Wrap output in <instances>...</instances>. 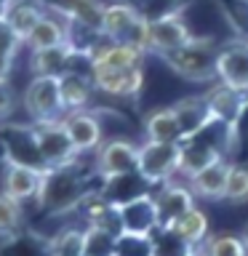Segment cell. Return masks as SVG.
I'll return each mask as SVG.
<instances>
[{
    "label": "cell",
    "mask_w": 248,
    "mask_h": 256,
    "mask_svg": "<svg viewBox=\"0 0 248 256\" xmlns=\"http://www.w3.org/2000/svg\"><path fill=\"white\" fill-rule=\"evenodd\" d=\"M94 184L88 182L83 168H78V160L70 166L46 168L43 187L35 203L48 214H72L75 208H83L88 195H94Z\"/></svg>",
    "instance_id": "cell-1"
},
{
    "label": "cell",
    "mask_w": 248,
    "mask_h": 256,
    "mask_svg": "<svg viewBox=\"0 0 248 256\" xmlns=\"http://www.w3.org/2000/svg\"><path fill=\"white\" fill-rule=\"evenodd\" d=\"M99 35L110 43H126L139 51H150V19L131 0H112L104 3Z\"/></svg>",
    "instance_id": "cell-2"
},
{
    "label": "cell",
    "mask_w": 248,
    "mask_h": 256,
    "mask_svg": "<svg viewBox=\"0 0 248 256\" xmlns=\"http://www.w3.org/2000/svg\"><path fill=\"white\" fill-rule=\"evenodd\" d=\"M219 43L214 38H192L179 51L166 54L163 62L171 67L179 78L190 83H216V56H219Z\"/></svg>",
    "instance_id": "cell-3"
},
{
    "label": "cell",
    "mask_w": 248,
    "mask_h": 256,
    "mask_svg": "<svg viewBox=\"0 0 248 256\" xmlns=\"http://www.w3.org/2000/svg\"><path fill=\"white\" fill-rule=\"evenodd\" d=\"M30 136L35 142V150L46 168H59V166H70L80 158L75 144H72L64 120H46V123H32L30 126Z\"/></svg>",
    "instance_id": "cell-4"
},
{
    "label": "cell",
    "mask_w": 248,
    "mask_h": 256,
    "mask_svg": "<svg viewBox=\"0 0 248 256\" xmlns=\"http://www.w3.org/2000/svg\"><path fill=\"white\" fill-rule=\"evenodd\" d=\"M179 150L182 142H144L139 144V176L150 187L166 184L179 176Z\"/></svg>",
    "instance_id": "cell-5"
},
{
    "label": "cell",
    "mask_w": 248,
    "mask_h": 256,
    "mask_svg": "<svg viewBox=\"0 0 248 256\" xmlns=\"http://www.w3.org/2000/svg\"><path fill=\"white\" fill-rule=\"evenodd\" d=\"M22 107L32 118V123H46V120L64 118L62 96H59V78L32 75L22 94Z\"/></svg>",
    "instance_id": "cell-6"
},
{
    "label": "cell",
    "mask_w": 248,
    "mask_h": 256,
    "mask_svg": "<svg viewBox=\"0 0 248 256\" xmlns=\"http://www.w3.org/2000/svg\"><path fill=\"white\" fill-rule=\"evenodd\" d=\"M139 168V144L131 139H107L94 152V174L99 179L134 174Z\"/></svg>",
    "instance_id": "cell-7"
},
{
    "label": "cell",
    "mask_w": 248,
    "mask_h": 256,
    "mask_svg": "<svg viewBox=\"0 0 248 256\" xmlns=\"http://www.w3.org/2000/svg\"><path fill=\"white\" fill-rule=\"evenodd\" d=\"M214 126H216V120L206 128L203 134H198V136H192V139L182 142V150H179V176L192 179L195 174L206 171L208 166H214V163H219V160L227 158V155H224V142L211 139Z\"/></svg>",
    "instance_id": "cell-8"
},
{
    "label": "cell",
    "mask_w": 248,
    "mask_h": 256,
    "mask_svg": "<svg viewBox=\"0 0 248 256\" xmlns=\"http://www.w3.org/2000/svg\"><path fill=\"white\" fill-rule=\"evenodd\" d=\"M192 38L195 35L190 32L179 8L163 11V14H158L150 19V51H155L158 56L179 51V48L187 46Z\"/></svg>",
    "instance_id": "cell-9"
},
{
    "label": "cell",
    "mask_w": 248,
    "mask_h": 256,
    "mask_svg": "<svg viewBox=\"0 0 248 256\" xmlns=\"http://www.w3.org/2000/svg\"><path fill=\"white\" fill-rule=\"evenodd\" d=\"M206 102H208V110L216 123L227 126L235 131V126L240 123V118L246 115V107H248V94L246 91H238L232 86H224V83H211L206 88Z\"/></svg>",
    "instance_id": "cell-10"
},
{
    "label": "cell",
    "mask_w": 248,
    "mask_h": 256,
    "mask_svg": "<svg viewBox=\"0 0 248 256\" xmlns=\"http://www.w3.org/2000/svg\"><path fill=\"white\" fill-rule=\"evenodd\" d=\"M43 174H46V168H35L27 163L8 160L3 166V174H0V192L11 195L19 203L38 200L40 187H43Z\"/></svg>",
    "instance_id": "cell-11"
},
{
    "label": "cell",
    "mask_w": 248,
    "mask_h": 256,
    "mask_svg": "<svg viewBox=\"0 0 248 256\" xmlns=\"http://www.w3.org/2000/svg\"><path fill=\"white\" fill-rule=\"evenodd\" d=\"M216 75H219V83L248 94V38L230 40L219 48Z\"/></svg>",
    "instance_id": "cell-12"
},
{
    "label": "cell",
    "mask_w": 248,
    "mask_h": 256,
    "mask_svg": "<svg viewBox=\"0 0 248 256\" xmlns=\"http://www.w3.org/2000/svg\"><path fill=\"white\" fill-rule=\"evenodd\" d=\"M152 198H155V206H158V224L168 230L195 206V195H192L190 184L176 179L166 182L158 192H152Z\"/></svg>",
    "instance_id": "cell-13"
},
{
    "label": "cell",
    "mask_w": 248,
    "mask_h": 256,
    "mask_svg": "<svg viewBox=\"0 0 248 256\" xmlns=\"http://www.w3.org/2000/svg\"><path fill=\"white\" fill-rule=\"evenodd\" d=\"M99 94L115 96V99H136L144 88V67L128 70H88Z\"/></svg>",
    "instance_id": "cell-14"
},
{
    "label": "cell",
    "mask_w": 248,
    "mask_h": 256,
    "mask_svg": "<svg viewBox=\"0 0 248 256\" xmlns=\"http://www.w3.org/2000/svg\"><path fill=\"white\" fill-rule=\"evenodd\" d=\"M72 32H75V24H72L67 16L54 11V8H46V14L40 16L35 30H32L30 38L24 40V46H27L30 51H43V48L64 46V43H72Z\"/></svg>",
    "instance_id": "cell-15"
},
{
    "label": "cell",
    "mask_w": 248,
    "mask_h": 256,
    "mask_svg": "<svg viewBox=\"0 0 248 256\" xmlns=\"http://www.w3.org/2000/svg\"><path fill=\"white\" fill-rule=\"evenodd\" d=\"M64 128H67L72 144H75L78 155H86V152H96L104 142V126L102 120L94 115L91 110H80V112H67L62 118Z\"/></svg>",
    "instance_id": "cell-16"
},
{
    "label": "cell",
    "mask_w": 248,
    "mask_h": 256,
    "mask_svg": "<svg viewBox=\"0 0 248 256\" xmlns=\"http://www.w3.org/2000/svg\"><path fill=\"white\" fill-rule=\"evenodd\" d=\"M142 62L144 51L126 43H110L104 38L88 54V70H128V67H142Z\"/></svg>",
    "instance_id": "cell-17"
},
{
    "label": "cell",
    "mask_w": 248,
    "mask_h": 256,
    "mask_svg": "<svg viewBox=\"0 0 248 256\" xmlns=\"http://www.w3.org/2000/svg\"><path fill=\"white\" fill-rule=\"evenodd\" d=\"M96 86L91 80V72H64L59 75V96H62V112H80V110H91Z\"/></svg>",
    "instance_id": "cell-18"
},
{
    "label": "cell",
    "mask_w": 248,
    "mask_h": 256,
    "mask_svg": "<svg viewBox=\"0 0 248 256\" xmlns=\"http://www.w3.org/2000/svg\"><path fill=\"white\" fill-rule=\"evenodd\" d=\"M174 112H176V120L182 126V142L192 139V136L203 134L208 126L214 123V115L208 110V102L206 96H184L176 104H171Z\"/></svg>",
    "instance_id": "cell-19"
},
{
    "label": "cell",
    "mask_w": 248,
    "mask_h": 256,
    "mask_svg": "<svg viewBox=\"0 0 248 256\" xmlns=\"http://www.w3.org/2000/svg\"><path fill=\"white\" fill-rule=\"evenodd\" d=\"M40 3H43L46 8H54V11L64 14L75 27L91 30V32L99 35L102 11H104L102 0H40Z\"/></svg>",
    "instance_id": "cell-20"
},
{
    "label": "cell",
    "mask_w": 248,
    "mask_h": 256,
    "mask_svg": "<svg viewBox=\"0 0 248 256\" xmlns=\"http://www.w3.org/2000/svg\"><path fill=\"white\" fill-rule=\"evenodd\" d=\"M120 219H123V232H136V235H152L158 224V206L152 192L120 206Z\"/></svg>",
    "instance_id": "cell-21"
},
{
    "label": "cell",
    "mask_w": 248,
    "mask_h": 256,
    "mask_svg": "<svg viewBox=\"0 0 248 256\" xmlns=\"http://www.w3.org/2000/svg\"><path fill=\"white\" fill-rule=\"evenodd\" d=\"M80 56V51L72 43L43 48V51H30V70L32 75H48V78H59L64 72L72 70V59ZM86 56V54H83Z\"/></svg>",
    "instance_id": "cell-22"
},
{
    "label": "cell",
    "mask_w": 248,
    "mask_h": 256,
    "mask_svg": "<svg viewBox=\"0 0 248 256\" xmlns=\"http://www.w3.org/2000/svg\"><path fill=\"white\" fill-rule=\"evenodd\" d=\"M147 192H150V184L139 176V171L99 182V198L112 203V206H118V208L131 203L136 198H142V195H147Z\"/></svg>",
    "instance_id": "cell-23"
},
{
    "label": "cell",
    "mask_w": 248,
    "mask_h": 256,
    "mask_svg": "<svg viewBox=\"0 0 248 256\" xmlns=\"http://www.w3.org/2000/svg\"><path fill=\"white\" fill-rule=\"evenodd\" d=\"M230 160L224 158L219 163L208 166L206 171L195 174L192 179H187L192 195L200 200H224V192H227V176H230Z\"/></svg>",
    "instance_id": "cell-24"
},
{
    "label": "cell",
    "mask_w": 248,
    "mask_h": 256,
    "mask_svg": "<svg viewBox=\"0 0 248 256\" xmlns=\"http://www.w3.org/2000/svg\"><path fill=\"white\" fill-rule=\"evenodd\" d=\"M142 128L147 142H182V126L176 120L174 107H155L142 118Z\"/></svg>",
    "instance_id": "cell-25"
},
{
    "label": "cell",
    "mask_w": 248,
    "mask_h": 256,
    "mask_svg": "<svg viewBox=\"0 0 248 256\" xmlns=\"http://www.w3.org/2000/svg\"><path fill=\"white\" fill-rule=\"evenodd\" d=\"M0 14L8 19V24L14 27V32L22 40L30 38V32L35 30V24L40 22V16L46 14V8L40 0H8V3L0 8Z\"/></svg>",
    "instance_id": "cell-26"
},
{
    "label": "cell",
    "mask_w": 248,
    "mask_h": 256,
    "mask_svg": "<svg viewBox=\"0 0 248 256\" xmlns=\"http://www.w3.org/2000/svg\"><path fill=\"white\" fill-rule=\"evenodd\" d=\"M0 256H51V238L38 232H16L11 238H3Z\"/></svg>",
    "instance_id": "cell-27"
},
{
    "label": "cell",
    "mask_w": 248,
    "mask_h": 256,
    "mask_svg": "<svg viewBox=\"0 0 248 256\" xmlns=\"http://www.w3.org/2000/svg\"><path fill=\"white\" fill-rule=\"evenodd\" d=\"M200 256H248V246L243 235H232V232H219V235H208L198 246Z\"/></svg>",
    "instance_id": "cell-28"
},
{
    "label": "cell",
    "mask_w": 248,
    "mask_h": 256,
    "mask_svg": "<svg viewBox=\"0 0 248 256\" xmlns=\"http://www.w3.org/2000/svg\"><path fill=\"white\" fill-rule=\"evenodd\" d=\"M176 235H179L184 243H190L192 248H198L200 243H203V240L208 238V216L200 211L198 206H192L187 214L182 216L179 222L174 224L171 227Z\"/></svg>",
    "instance_id": "cell-29"
},
{
    "label": "cell",
    "mask_w": 248,
    "mask_h": 256,
    "mask_svg": "<svg viewBox=\"0 0 248 256\" xmlns=\"http://www.w3.org/2000/svg\"><path fill=\"white\" fill-rule=\"evenodd\" d=\"M24 227V203L0 192V238H11Z\"/></svg>",
    "instance_id": "cell-30"
},
{
    "label": "cell",
    "mask_w": 248,
    "mask_h": 256,
    "mask_svg": "<svg viewBox=\"0 0 248 256\" xmlns=\"http://www.w3.org/2000/svg\"><path fill=\"white\" fill-rule=\"evenodd\" d=\"M152 246H155V256H192L198 251L168 227H158L152 232Z\"/></svg>",
    "instance_id": "cell-31"
},
{
    "label": "cell",
    "mask_w": 248,
    "mask_h": 256,
    "mask_svg": "<svg viewBox=\"0 0 248 256\" xmlns=\"http://www.w3.org/2000/svg\"><path fill=\"white\" fill-rule=\"evenodd\" d=\"M83 243H86V230L78 227L62 230L59 235L51 238V256H86Z\"/></svg>",
    "instance_id": "cell-32"
},
{
    "label": "cell",
    "mask_w": 248,
    "mask_h": 256,
    "mask_svg": "<svg viewBox=\"0 0 248 256\" xmlns=\"http://www.w3.org/2000/svg\"><path fill=\"white\" fill-rule=\"evenodd\" d=\"M115 256H155L152 235H136V232H123V235H118Z\"/></svg>",
    "instance_id": "cell-33"
},
{
    "label": "cell",
    "mask_w": 248,
    "mask_h": 256,
    "mask_svg": "<svg viewBox=\"0 0 248 256\" xmlns=\"http://www.w3.org/2000/svg\"><path fill=\"white\" fill-rule=\"evenodd\" d=\"M115 235L99 227H86V243L83 254L86 256H115Z\"/></svg>",
    "instance_id": "cell-34"
},
{
    "label": "cell",
    "mask_w": 248,
    "mask_h": 256,
    "mask_svg": "<svg viewBox=\"0 0 248 256\" xmlns=\"http://www.w3.org/2000/svg\"><path fill=\"white\" fill-rule=\"evenodd\" d=\"M224 200L227 203H248V166H243V163L230 166Z\"/></svg>",
    "instance_id": "cell-35"
},
{
    "label": "cell",
    "mask_w": 248,
    "mask_h": 256,
    "mask_svg": "<svg viewBox=\"0 0 248 256\" xmlns=\"http://www.w3.org/2000/svg\"><path fill=\"white\" fill-rule=\"evenodd\" d=\"M22 46H24V40L14 32V27L8 24V19L3 14H0V54H6V56H11V59H16L22 51Z\"/></svg>",
    "instance_id": "cell-36"
},
{
    "label": "cell",
    "mask_w": 248,
    "mask_h": 256,
    "mask_svg": "<svg viewBox=\"0 0 248 256\" xmlns=\"http://www.w3.org/2000/svg\"><path fill=\"white\" fill-rule=\"evenodd\" d=\"M14 104H16V96L11 91V83H8V80H0V123L11 118Z\"/></svg>",
    "instance_id": "cell-37"
},
{
    "label": "cell",
    "mask_w": 248,
    "mask_h": 256,
    "mask_svg": "<svg viewBox=\"0 0 248 256\" xmlns=\"http://www.w3.org/2000/svg\"><path fill=\"white\" fill-rule=\"evenodd\" d=\"M11 70H14V59L6 54H0V80H8L11 78Z\"/></svg>",
    "instance_id": "cell-38"
},
{
    "label": "cell",
    "mask_w": 248,
    "mask_h": 256,
    "mask_svg": "<svg viewBox=\"0 0 248 256\" xmlns=\"http://www.w3.org/2000/svg\"><path fill=\"white\" fill-rule=\"evenodd\" d=\"M11 160V150H8V139H6V134H3V128H0V163H8Z\"/></svg>",
    "instance_id": "cell-39"
},
{
    "label": "cell",
    "mask_w": 248,
    "mask_h": 256,
    "mask_svg": "<svg viewBox=\"0 0 248 256\" xmlns=\"http://www.w3.org/2000/svg\"><path fill=\"white\" fill-rule=\"evenodd\" d=\"M243 240H246V246H248V227L243 230Z\"/></svg>",
    "instance_id": "cell-40"
},
{
    "label": "cell",
    "mask_w": 248,
    "mask_h": 256,
    "mask_svg": "<svg viewBox=\"0 0 248 256\" xmlns=\"http://www.w3.org/2000/svg\"><path fill=\"white\" fill-rule=\"evenodd\" d=\"M6 3H8V0H0V8H3V6H6Z\"/></svg>",
    "instance_id": "cell-41"
},
{
    "label": "cell",
    "mask_w": 248,
    "mask_h": 256,
    "mask_svg": "<svg viewBox=\"0 0 248 256\" xmlns=\"http://www.w3.org/2000/svg\"><path fill=\"white\" fill-rule=\"evenodd\" d=\"M192 256H200V254H198V251H195V254H192Z\"/></svg>",
    "instance_id": "cell-42"
}]
</instances>
